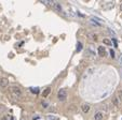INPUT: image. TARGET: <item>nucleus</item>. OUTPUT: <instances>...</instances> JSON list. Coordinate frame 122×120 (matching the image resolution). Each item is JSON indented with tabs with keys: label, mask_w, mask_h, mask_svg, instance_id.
<instances>
[{
	"label": "nucleus",
	"mask_w": 122,
	"mask_h": 120,
	"mask_svg": "<svg viewBox=\"0 0 122 120\" xmlns=\"http://www.w3.org/2000/svg\"><path fill=\"white\" fill-rule=\"evenodd\" d=\"M8 86H9V79L5 78V77L0 78V87L5 88V87H8Z\"/></svg>",
	"instance_id": "7ed1b4c3"
},
{
	"label": "nucleus",
	"mask_w": 122,
	"mask_h": 120,
	"mask_svg": "<svg viewBox=\"0 0 122 120\" xmlns=\"http://www.w3.org/2000/svg\"><path fill=\"white\" fill-rule=\"evenodd\" d=\"M81 111H82L84 114L89 113V111H90V105H89V104H86V103H84V104H82V105H81Z\"/></svg>",
	"instance_id": "20e7f679"
},
{
	"label": "nucleus",
	"mask_w": 122,
	"mask_h": 120,
	"mask_svg": "<svg viewBox=\"0 0 122 120\" xmlns=\"http://www.w3.org/2000/svg\"><path fill=\"white\" fill-rule=\"evenodd\" d=\"M50 92H51V88H50V87H48L46 89H44V90H43V92H42V97L46 98L49 94H50Z\"/></svg>",
	"instance_id": "6e6552de"
},
{
	"label": "nucleus",
	"mask_w": 122,
	"mask_h": 120,
	"mask_svg": "<svg viewBox=\"0 0 122 120\" xmlns=\"http://www.w3.org/2000/svg\"><path fill=\"white\" fill-rule=\"evenodd\" d=\"M118 100H119L120 102H122V90H120L119 92H118Z\"/></svg>",
	"instance_id": "9d476101"
},
{
	"label": "nucleus",
	"mask_w": 122,
	"mask_h": 120,
	"mask_svg": "<svg viewBox=\"0 0 122 120\" xmlns=\"http://www.w3.org/2000/svg\"><path fill=\"white\" fill-rule=\"evenodd\" d=\"M46 118H48V120H58V118L54 117V116H51V115H49Z\"/></svg>",
	"instance_id": "f8f14e48"
},
{
	"label": "nucleus",
	"mask_w": 122,
	"mask_h": 120,
	"mask_svg": "<svg viewBox=\"0 0 122 120\" xmlns=\"http://www.w3.org/2000/svg\"><path fill=\"white\" fill-rule=\"evenodd\" d=\"M11 91H12V93H13L15 97H17V98H21L22 97V90L20 89V87L13 86L11 88Z\"/></svg>",
	"instance_id": "f03ea898"
},
{
	"label": "nucleus",
	"mask_w": 122,
	"mask_h": 120,
	"mask_svg": "<svg viewBox=\"0 0 122 120\" xmlns=\"http://www.w3.org/2000/svg\"><path fill=\"white\" fill-rule=\"evenodd\" d=\"M67 98V90L66 89H61L60 91L57 92V99L60 100V101H65Z\"/></svg>",
	"instance_id": "f257e3e1"
},
{
	"label": "nucleus",
	"mask_w": 122,
	"mask_h": 120,
	"mask_svg": "<svg viewBox=\"0 0 122 120\" xmlns=\"http://www.w3.org/2000/svg\"><path fill=\"white\" fill-rule=\"evenodd\" d=\"M98 54H99V56H102V57L106 56V49H105L104 46H99L98 47Z\"/></svg>",
	"instance_id": "39448f33"
},
{
	"label": "nucleus",
	"mask_w": 122,
	"mask_h": 120,
	"mask_svg": "<svg viewBox=\"0 0 122 120\" xmlns=\"http://www.w3.org/2000/svg\"><path fill=\"white\" fill-rule=\"evenodd\" d=\"M81 48H82V44L79 42L78 45H77V50H81Z\"/></svg>",
	"instance_id": "ddd939ff"
},
{
	"label": "nucleus",
	"mask_w": 122,
	"mask_h": 120,
	"mask_svg": "<svg viewBox=\"0 0 122 120\" xmlns=\"http://www.w3.org/2000/svg\"><path fill=\"white\" fill-rule=\"evenodd\" d=\"M109 53H110V56H111V58H115V50L110 49V50H109Z\"/></svg>",
	"instance_id": "4468645a"
},
{
	"label": "nucleus",
	"mask_w": 122,
	"mask_h": 120,
	"mask_svg": "<svg viewBox=\"0 0 122 120\" xmlns=\"http://www.w3.org/2000/svg\"><path fill=\"white\" fill-rule=\"evenodd\" d=\"M103 43L106 44V45H111V41L109 40V39H104V40H103Z\"/></svg>",
	"instance_id": "1a4fd4ad"
},
{
	"label": "nucleus",
	"mask_w": 122,
	"mask_h": 120,
	"mask_svg": "<svg viewBox=\"0 0 122 120\" xmlns=\"http://www.w3.org/2000/svg\"><path fill=\"white\" fill-rule=\"evenodd\" d=\"M42 106H43L44 108H46V107H48V103H46V102H44V103H42Z\"/></svg>",
	"instance_id": "dca6fc26"
},
{
	"label": "nucleus",
	"mask_w": 122,
	"mask_h": 120,
	"mask_svg": "<svg viewBox=\"0 0 122 120\" xmlns=\"http://www.w3.org/2000/svg\"><path fill=\"white\" fill-rule=\"evenodd\" d=\"M53 8H54V9H55L57 12H62V11H63V10H62V5H61L58 2H54Z\"/></svg>",
	"instance_id": "0eeeda50"
},
{
	"label": "nucleus",
	"mask_w": 122,
	"mask_h": 120,
	"mask_svg": "<svg viewBox=\"0 0 122 120\" xmlns=\"http://www.w3.org/2000/svg\"><path fill=\"white\" fill-rule=\"evenodd\" d=\"M112 101H113V104H115V105H118V104H119V102H120L119 100H118V98H117V97H115V98H113V99H112Z\"/></svg>",
	"instance_id": "9b49d317"
},
{
	"label": "nucleus",
	"mask_w": 122,
	"mask_h": 120,
	"mask_svg": "<svg viewBox=\"0 0 122 120\" xmlns=\"http://www.w3.org/2000/svg\"><path fill=\"white\" fill-rule=\"evenodd\" d=\"M119 62H120V64L122 66V54L120 55V57H119Z\"/></svg>",
	"instance_id": "2eb2a0df"
},
{
	"label": "nucleus",
	"mask_w": 122,
	"mask_h": 120,
	"mask_svg": "<svg viewBox=\"0 0 122 120\" xmlns=\"http://www.w3.org/2000/svg\"><path fill=\"white\" fill-rule=\"evenodd\" d=\"M103 117H104V115H103L102 111H97V113H95V115H94V119L95 120H102L103 119Z\"/></svg>",
	"instance_id": "423d86ee"
},
{
	"label": "nucleus",
	"mask_w": 122,
	"mask_h": 120,
	"mask_svg": "<svg viewBox=\"0 0 122 120\" xmlns=\"http://www.w3.org/2000/svg\"><path fill=\"white\" fill-rule=\"evenodd\" d=\"M38 119H39V117H38V116H36V117L32 118V120H38Z\"/></svg>",
	"instance_id": "f3484780"
},
{
	"label": "nucleus",
	"mask_w": 122,
	"mask_h": 120,
	"mask_svg": "<svg viewBox=\"0 0 122 120\" xmlns=\"http://www.w3.org/2000/svg\"><path fill=\"white\" fill-rule=\"evenodd\" d=\"M21 120H25V119H24V118H22V119H21Z\"/></svg>",
	"instance_id": "a211bd4d"
}]
</instances>
